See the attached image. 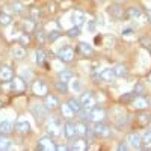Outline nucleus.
Returning <instances> with one entry per match:
<instances>
[{"mask_svg":"<svg viewBox=\"0 0 151 151\" xmlns=\"http://www.w3.org/2000/svg\"><path fill=\"white\" fill-rule=\"evenodd\" d=\"M45 129H47V133L52 136V137H56V136H60L62 130H64V125H62L60 119L58 116H50L47 119V125H45Z\"/></svg>","mask_w":151,"mask_h":151,"instance_id":"f257e3e1","label":"nucleus"},{"mask_svg":"<svg viewBox=\"0 0 151 151\" xmlns=\"http://www.w3.org/2000/svg\"><path fill=\"white\" fill-rule=\"evenodd\" d=\"M107 116L106 113V109L101 107V106H94L92 109H89V121L92 122H103Z\"/></svg>","mask_w":151,"mask_h":151,"instance_id":"f03ea898","label":"nucleus"},{"mask_svg":"<svg viewBox=\"0 0 151 151\" xmlns=\"http://www.w3.org/2000/svg\"><path fill=\"white\" fill-rule=\"evenodd\" d=\"M58 58L59 60L62 62H65V64H68V62H73L74 58H76V52H74V48L70 47V45H65V47H62L58 50Z\"/></svg>","mask_w":151,"mask_h":151,"instance_id":"7ed1b4c3","label":"nucleus"},{"mask_svg":"<svg viewBox=\"0 0 151 151\" xmlns=\"http://www.w3.org/2000/svg\"><path fill=\"white\" fill-rule=\"evenodd\" d=\"M9 85H11V91L15 92V94H23L27 88L26 80H24L23 77H20V76H14V79L9 82Z\"/></svg>","mask_w":151,"mask_h":151,"instance_id":"20e7f679","label":"nucleus"},{"mask_svg":"<svg viewBox=\"0 0 151 151\" xmlns=\"http://www.w3.org/2000/svg\"><path fill=\"white\" fill-rule=\"evenodd\" d=\"M32 91H33V94L36 97H42L44 98L48 94V86H47V83L42 79H36L32 83Z\"/></svg>","mask_w":151,"mask_h":151,"instance_id":"39448f33","label":"nucleus"},{"mask_svg":"<svg viewBox=\"0 0 151 151\" xmlns=\"http://www.w3.org/2000/svg\"><path fill=\"white\" fill-rule=\"evenodd\" d=\"M92 132L98 137H110V134H112L110 127H109V125H106L104 122H94Z\"/></svg>","mask_w":151,"mask_h":151,"instance_id":"423d86ee","label":"nucleus"},{"mask_svg":"<svg viewBox=\"0 0 151 151\" xmlns=\"http://www.w3.org/2000/svg\"><path fill=\"white\" fill-rule=\"evenodd\" d=\"M36 148L41 150V151H53V150H56V144H55L52 136H44V137H41V139L38 141V147Z\"/></svg>","mask_w":151,"mask_h":151,"instance_id":"0eeeda50","label":"nucleus"},{"mask_svg":"<svg viewBox=\"0 0 151 151\" xmlns=\"http://www.w3.org/2000/svg\"><path fill=\"white\" fill-rule=\"evenodd\" d=\"M32 113H33V116L36 118L38 122H42L48 116V109L44 104H35L32 107Z\"/></svg>","mask_w":151,"mask_h":151,"instance_id":"6e6552de","label":"nucleus"},{"mask_svg":"<svg viewBox=\"0 0 151 151\" xmlns=\"http://www.w3.org/2000/svg\"><path fill=\"white\" fill-rule=\"evenodd\" d=\"M130 104H132V109H134V110H141V112L150 107V101H148V100H147L144 95H136Z\"/></svg>","mask_w":151,"mask_h":151,"instance_id":"1a4fd4ad","label":"nucleus"},{"mask_svg":"<svg viewBox=\"0 0 151 151\" xmlns=\"http://www.w3.org/2000/svg\"><path fill=\"white\" fill-rule=\"evenodd\" d=\"M80 103H82V106L86 107V109H92V107L97 104L95 97H94V94H92L91 91H86V92L82 94V97H80Z\"/></svg>","mask_w":151,"mask_h":151,"instance_id":"9d476101","label":"nucleus"},{"mask_svg":"<svg viewBox=\"0 0 151 151\" xmlns=\"http://www.w3.org/2000/svg\"><path fill=\"white\" fill-rule=\"evenodd\" d=\"M127 142H129V145L132 148L139 150V148H142V136L137 133V132H132L127 136Z\"/></svg>","mask_w":151,"mask_h":151,"instance_id":"9b49d317","label":"nucleus"},{"mask_svg":"<svg viewBox=\"0 0 151 151\" xmlns=\"http://www.w3.org/2000/svg\"><path fill=\"white\" fill-rule=\"evenodd\" d=\"M124 14H125V11L124 8L121 6V3H113L109 6V15L112 18H115V20H121L124 18Z\"/></svg>","mask_w":151,"mask_h":151,"instance_id":"f8f14e48","label":"nucleus"},{"mask_svg":"<svg viewBox=\"0 0 151 151\" xmlns=\"http://www.w3.org/2000/svg\"><path fill=\"white\" fill-rule=\"evenodd\" d=\"M98 79L101 82H104V83H113L115 79H116V76H115V73H113V68H104L98 74Z\"/></svg>","mask_w":151,"mask_h":151,"instance_id":"ddd939ff","label":"nucleus"},{"mask_svg":"<svg viewBox=\"0 0 151 151\" xmlns=\"http://www.w3.org/2000/svg\"><path fill=\"white\" fill-rule=\"evenodd\" d=\"M15 132L20 133V134H27L30 132V124L27 119L24 118H18L17 122H15Z\"/></svg>","mask_w":151,"mask_h":151,"instance_id":"4468645a","label":"nucleus"},{"mask_svg":"<svg viewBox=\"0 0 151 151\" xmlns=\"http://www.w3.org/2000/svg\"><path fill=\"white\" fill-rule=\"evenodd\" d=\"M88 148H89V142H88L85 137H82V136H79V139H76V141L73 142V145L68 147V150H71V151H76V150L86 151Z\"/></svg>","mask_w":151,"mask_h":151,"instance_id":"2eb2a0df","label":"nucleus"},{"mask_svg":"<svg viewBox=\"0 0 151 151\" xmlns=\"http://www.w3.org/2000/svg\"><path fill=\"white\" fill-rule=\"evenodd\" d=\"M12 79H14V71H12L11 67H8V65L0 67V80L5 83H9Z\"/></svg>","mask_w":151,"mask_h":151,"instance_id":"dca6fc26","label":"nucleus"},{"mask_svg":"<svg viewBox=\"0 0 151 151\" xmlns=\"http://www.w3.org/2000/svg\"><path fill=\"white\" fill-rule=\"evenodd\" d=\"M64 134H65V137H67V139H74V137L76 136H77V134H76V124L73 122V121H67L65 124H64Z\"/></svg>","mask_w":151,"mask_h":151,"instance_id":"f3484780","label":"nucleus"},{"mask_svg":"<svg viewBox=\"0 0 151 151\" xmlns=\"http://www.w3.org/2000/svg\"><path fill=\"white\" fill-rule=\"evenodd\" d=\"M44 106H45L48 110H53V109H58L60 104H59V100H58V97L47 94V95L44 97Z\"/></svg>","mask_w":151,"mask_h":151,"instance_id":"a211bd4d","label":"nucleus"},{"mask_svg":"<svg viewBox=\"0 0 151 151\" xmlns=\"http://www.w3.org/2000/svg\"><path fill=\"white\" fill-rule=\"evenodd\" d=\"M77 52L82 56H85V58H89V56L94 55V48L89 44H86V42H79L77 44Z\"/></svg>","mask_w":151,"mask_h":151,"instance_id":"6ab92c4d","label":"nucleus"},{"mask_svg":"<svg viewBox=\"0 0 151 151\" xmlns=\"http://www.w3.org/2000/svg\"><path fill=\"white\" fill-rule=\"evenodd\" d=\"M14 130H15V124L12 122V121L5 119V121L0 122V134H9V133H12Z\"/></svg>","mask_w":151,"mask_h":151,"instance_id":"aec40b11","label":"nucleus"},{"mask_svg":"<svg viewBox=\"0 0 151 151\" xmlns=\"http://www.w3.org/2000/svg\"><path fill=\"white\" fill-rule=\"evenodd\" d=\"M141 15H142V11L137 8V6H132V8H129L127 11H125L124 18H127V20H136V18H139Z\"/></svg>","mask_w":151,"mask_h":151,"instance_id":"412c9836","label":"nucleus"},{"mask_svg":"<svg viewBox=\"0 0 151 151\" xmlns=\"http://www.w3.org/2000/svg\"><path fill=\"white\" fill-rule=\"evenodd\" d=\"M88 132H89V127H88V124L86 121H79V122H76V134L77 136H88Z\"/></svg>","mask_w":151,"mask_h":151,"instance_id":"4be33fe9","label":"nucleus"},{"mask_svg":"<svg viewBox=\"0 0 151 151\" xmlns=\"http://www.w3.org/2000/svg\"><path fill=\"white\" fill-rule=\"evenodd\" d=\"M73 23H74V26H82V24L85 23V14L82 11H74L73 12V17H71Z\"/></svg>","mask_w":151,"mask_h":151,"instance_id":"5701e85b","label":"nucleus"},{"mask_svg":"<svg viewBox=\"0 0 151 151\" xmlns=\"http://www.w3.org/2000/svg\"><path fill=\"white\" fill-rule=\"evenodd\" d=\"M67 104L73 109V112L77 115V113L83 109V106H82V103H80V100H77V98H70L68 101H67Z\"/></svg>","mask_w":151,"mask_h":151,"instance_id":"b1692460","label":"nucleus"},{"mask_svg":"<svg viewBox=\"0 0 151 151\" xmlns=\"http://www.w3.org/2000/svg\"><path fill=\"white\" fill-rule=\"evenodd\" d=\"M35 58H36V64L42 67L45 65V60H47V53L44 52V48H38L36 53H35Z\"/></svg>","mask_w":151,"mask_h":151,"instance_id":"393cba45","label":"nucleus"},{"mask_svg":"<svg viewBox=\"0 0 151 151\" xmlns=\"http://www.w3.org/2000/svg\"><path fill=\"white\" fill-rule=\"evenodd\" d=\"M23 29L26 33H32L36 30V24H35V20L33 18H27V20H24L23 23Z\"/></svg>","mask_w":151,"mask_h":151,"instance_id":"a878e982","label":"nucleus"},{"mask_svg":"<svg viewBox=\"0 0 151 151\" xmlns=\"http://www.w3.org/2000/svg\"><path fill=\"white\" fill-rule=\"evenodd\" d=\"M11 8H12V11H14L15 14H23V12L26 11V6H24V3L20 2V0H12Z\"/></svg>","mask_w":151,"mask_h":151,"instance_id":"bb28decb","label":"nucleus"},{"mask_svg":"<svg viewBox=\"0 0 151 151\" xmlns=\"http://www.w3.org/2000/svg\"><path fill=\"white\" fill-rule=\"evenodd\" d=\"M113 73H115L116 77H127V74H129V68L125 67L124 64H119V65H116L115 68H113Z\"/></svg>","mask_w":151,"mask_h":151,"instance_id":"cd10ccee","label":"nucleus"},{"mask_svg":"<svg viewBox=\"0 0 151 151\" xmlns=\"http://www.w3.org/2000/svg\"><path fill=\"white\" fill-rule=\"evenodd\" d=\"M58 79L60 80V82H71L73 80V73L70 71V70H62V71H59L58 73Z\"/></svg>","mask_w":151,"mask_h":151,"instance_id":"c85d7f7f","label":"nucleus"},{"mask_svg":"<svg viewBox=\"0 0 151 151\" xmlns=\"http://www.w3.org/2000/svg\"><path fill=\"white\" fill-rule=\"evenodd\" d=\"M12 145V141L8 137V134H0V151L9 150Z\"/></svg>","mask_w":151,"mask_h":151,"instance_id":"c756f323","label":"nucleus"},{"mask_svg":"<svg viewBox=\"0 0 151 151\" xmlns=\"http://www.w3.org/2000/svg\"><path fill=\"white\" fill-rule=\"evenodd\" d=\"M11 24H12V15L6 14V12H2V14H0V26L8 27Z\"/></svg>","mask_w":151,"mask_h":151,"instance_id":"7c9ffc66","label":"nucleus"},{"mask_svg":"<svg viewBox=\"0 0 151 151\" xmlns=\"http://www.w3.org/2000/svg\"><path fill=\"white\" fill-rule=\"evenodd\" d=\"M60 113H62V116H64L65 119H71L76 113L73 112V109L68 106V104H64V106H60Z\"/></svg>","mask_w":151,"mask_h":151,"instance_id":"2f4dec72","label":"nucleus"},{"mask_svg":"<svg viewBox=\"0 0 151 151\" xmlns=\"http://www.w3.org/2000/svg\"><path fill=\"white\" fill-rule=\"evenodd\" d=\"M12 55H14L15 59H23L24 56H26V48H24L23 45H17L12 48Z\"/></svg>","mask_w":151,"mask_h":151,"instance_id":"473e14b6","label":"nucleus"},{"mask_svg":"<svg viewBox=\"0 0 151 151\" xmlns=\"http://www.w3.org/2000/svg\"><path fill=\"white\" fill-rule=\"evenodd\" d=\"M142 148H145V150L151 148V130H147L142 134Z\"/></svg>","mask_w":151,"mask_h":151,"instance_id":"72a5a7b5","label":"nucleus"},{"mask_svg":"<svg viewBox=\"0 0 151 151\" xmlns=\"http://www.w3.org/2000/svg\"><path fill=\"white\" fill-rule=\"evenodd\" d=\"M35 38H36V41L40 42V44H44V42L47 41V33L40 27V29H36V30H35Z\"/></svg>","mask_w":151,"mask_h":151,"instance_id":"f704fd0d","label":"nucleus"},{"mask_svg":"<svg viewBox=\"0 0 151 151\" xmlns=\"http://www.w3.org/2000/svg\"><path fill=\"white\" fill-rule=\"evenodd\" d=\"M55 88H56V91L59 92V94H67L68 92V85H67V82H56V85H55Z\"/></svg>","mask_w":151,"mask_h":151,"instance_id":"c9c22d12","label":"nucleus"},{"mask_svg":"<svg viewBox=\"0 0 151 151\" xmlns=\"http://www.w3.org/2000/svg\"><path fill=\"white\" fill-rule=\"evenodd\" d=\"M151 121V115H148V113H141L139 116H137V122H139V125H148Z\"/></svg>","mask_w":151,"mask_h":151,"instance_id":"e433bc0d","label":"nucleus"},{"mask_svg":"<svg viewBox=\"0 0 151 151\" xmlns=\"http://www.w3.org/2000/svg\"><path fill=\"white\" fill-rule=\"evenodd\" d=\"M60 36H62V32H60V30H52V32L47 33V41L55 42L58 38H60Z\"/></svg>","mask_w":151,"mask_h":151,"instance_id":"4c0bfd02","label":"nucleus"},{"mask_svg":"<svg viewBox=\"0 0 151 151\" xmlns=\"http://www.w3.org/2000/svg\"><path fill=\"white\" fill-rule=\"evenodd\" d=\"M134 97H136V94H134V91H133V92H127V94H124L119 100H121L122 103H132Z\"/></svg>","mask_w":151,"mask_h":151,"instance_id":"58836bf2","label":"nucleus"},{"mask_svg":"<svg viewBox=\"0 0 151 151\" xmlns=\"http://www.w3.org/2000/svg\"><path fill=\"white\" fill-rule=\"evenodd\" d=\"M116 127L118 129H122V127H125V125L129 124V115H124V116H121V119H116Z\"/></svg>","mask_w":151,"mask_h":151,"instance_id":"ea45409f","label":"nucleus"},{"mask_svg":"<svg viewBox=\"0 0 151 151\" xmlns=\"http://www.w3.org/2000/svg\"><path fill=\"white\" fill-rule=\"evenodd\" d=\"M67 35H68L70 38H77V36L80 35V27H79V26H74V27H71V29L67 32Z\"/></svg>","mask_w":151,"mask_h":151,"instance_id":"a19ab883","label":"nucleus"},{"mask_svg":"<svg viewBox=\"0 0 151 151\" xmlns=\"http://www.w3.org/2000/svg\"><path fill=\"white\" fill-rule=\"evenodd\" d=\"M18 41H20V45H23V47H24V45H29V42H30V36H29V33L24 32V33L20 36V40H18Z\"/></svg>","mask_w":151,"mask_h":151,"instance_id":"79ce46f5","label":"nucleus"},{"mask_svg":"<svg viewBox=\"0 0 151 151\" xmlns=\"http://www.w3.org/2000/svg\"><path fill=\"white\" fill-rule=\"evenodd\" d=\"M41 11L38 9V8H32L30 9V18H33V20H40L41 18Z\"/></svg>","mask_w":151,"mask_h":151,"instance_id":"37998d69","label":"nucleus"},{"mask_svg":"<svg viewBox=\"0 0 151 151\" xmlns=\"http://www.w3.org/2000/svg\"><path fill=\"white\" fill-rule=\"evenodd\" d=\"M144 91H145V86H144V83H136L134 85V94L136 95H142L144 94Z\"/></svg>","mask_w":151,"mask_h":151,"instance_id":"c03bdc74","label":"nucleus"},{"mask_svg":"<svg viewBox=\"0 0 151 151\" xmlns=\"http://www.w3.org/2000/svg\"><path fill=\"white\" fill-rule=\"evenodd\" d=\"M71 89H73L74 92H79V91L82 89V83H80V80H74V82L71 83Z\"/></svg>","mask_w":151,"mask_h":151,"instance_id":"a18cd8bd","label":"nucleus"},{"mask_svg":"<svg viewBox=\"0 0 151 151\" xmlns=\"http://www.w3.org/2000/svg\"><path fill=\"white\" fill-rule=\"evenodd\" d=\"M23 77H24V80H29V79H32V73L30 71H24V74H23Z\"/></svg>","mask_w":151,"mask_h":151,"instance_id":"49530a36","label":"nucleus"},{"mask_svg":"<svg viewBox=\"0 0 151 151\" xmlns=\"http://www.w3.org/2000/svg\"><path fill=\"white\" fill-rule=\"evenodd\" d=\"M118 150L119 151H125V150H129V145L127 144H119L118 145Z\"/></svg>","mask_w":151,"mask_h":151,"instance_id":"de8ad7c7","label":"nucleus"},{"mask_svg":"<svg viewBox=\"0 0 151 151\" xmlns=\"http://www.w3.org/2000/svg\"><path fill=\"white\" fill-rule=\"evenodd\" d=\"M56 150H60V151H65V150H68V147H67V145H56Z\"/></svg>","mask_w":151,"mask_h":151,"instance_id":"09e8293b","label":"nucleus"},{"mask_svg":"<svg viewBox=\"0 0 151 151\" xmlns=\"http://www.w3.org/2000/svg\"><path fill=\"white\" fill-rule=\"evenodd\" d=\"M133 33V29H125V30H122V35H132Z\"/></svg>","mask_w":151,"mask_h":151,"instance_id":"8fccbe9b","label":"nucleus"},{"mask_svg":"<svg viewBox=\"0 0 151 151\" xmlns=\"http://www.w3.org/2000/svg\"><path fill=\"white\" fill-rule=\"evenodd\" d=\"M147 18H148V21L151 23V9H150V11H147Z\"/></svg>","mask_w":151,"mask_h":151,"instance_id":"3c124183","label":"nucleus"},{"mask_svg":"<svg viewBox=\"0 0 151 151\" xmlns=\"http://www.w3.org/2000/svg\"><path fill=\"white\" fill-rule=\"evenodd\" d=\"M124 2H127V0H116V3H124Z\"/></svg>","mask_w":151,"mask_h":151,"instance_id":"603ef678","label":"nucleus"},{"mask_svg":"<svg viewBox=\"0 0 151 151\" xmlns=\"http://www.w3.org/2000/svg\"><path fill=\"white\" fill-rule=\"evenodd\" d=\"M148 82H150V83H151V73H150V74H148Z\"/></svg>","mask_w":151,"mask_h":151,"instance_id":"864d4df0","label":"nucleus"},{"mask_svg":"<svg viewBox=\"0 0 151 151\" xmlns=\"http://www.w3.org/2000/svg\"><path fill=\"white\" fill-rule=\"evenodd\" d=\"M94 2H97V3H101V2H104V0H94Z\"/></svg>","mask_w":151,"mask_h":151,"instance_id":"5fc2aeb1","label":"nucleus"},{"mask_svg":"<svg viewBox=\"0 0 151 151\" xmlns=\"http://www.w3.org/2000/svg\"><path fill=\"white\" fill-rule=\"evenodd\" d=\"M2 106H3V103H2V100H0V109H2Z\"/></svg>","mask_w":151,"mask_h":151,"instance_id":"6e6d98bb","label":"nucleus"},{"mask_svg":"<svg viewBox=\"0 0 151 151\" xmlns=\"http://www.w3.org/2000/svg\"><path fill=\"white\" fill-rule=\"evenodd\" d=\"M150 50H151V45H150Z\"/></svg>","mask_w":151,"mask_h":151,"instance_id":"4d7b16f0","label":"nucleus"}]
</instances>
